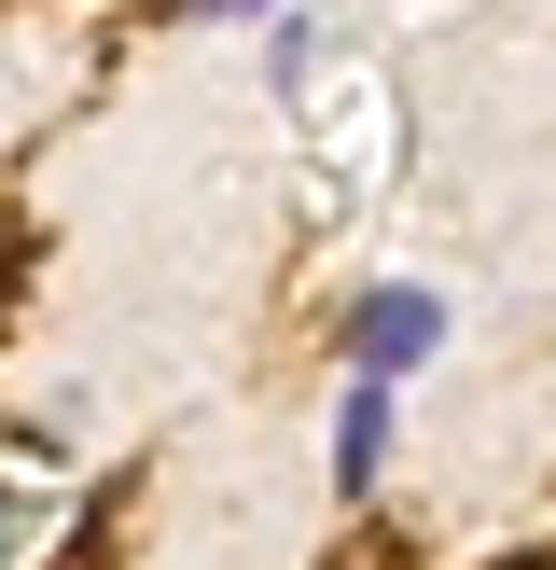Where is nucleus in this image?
Segmentation results:
<instances>
[{
    "label": "nucleus",
    "mask_w": 556,
    "mask_h": 570,
    "mask_svg": "<svg viewBox=\"0 0 556 570\" xmlns=\"http://www.w3.org/2000/svg\"><path fill=\"white\" fill-rule=\"evenodd\" d=\"M265 70H278V83H306V70H320V28L278 14V28H265Z\"/></svg>",
    "instance_id": "obj_3"
},
{
    "label": "nucleus",
    "mask_w": 556,
    "mask_h": 570,
    "mask_svg": "<svg viewBox=\"0 0 556 570\" xmlns=\"http://www.w3.org/2000/svg\"><path fill=\"white\" fill-rule=\"evenodd\" d=\"M376 473H389V390H376V376H348V404H334V488L376 501Z\"/></svg>",
    "instance_id": "obj_2"
},
{
    "label": "nucleus",
    "mask_w": 556,
    "mask_h": 570,
    "mask_svg": "<svg viewBox=\"0 0 556 570\" xmlns=\"http://www.w3.org/2000/svg\"><path fill=\"white\" fill-rule=\"evenodd\" d=\"M181 14H278V0H181Z\"/></svg>",
    "instance_id": "obj_4"
},
{
    "label": "nucleus",
    "mask_w": 556,
    "mask_h": 570,
    "mask_svg": "<svg viewBox=\"0 0 556 570\" xmlns=\"http://www.w3.org/2000/svg\"><path fill=\"white\" fill-rule=\"evenodd\" d=\"M431 348H445V293H417V278H389V293H361V306H348V376L404 390Z\"/></svg>",
    "instance_id": "obj_1"
}]
</instances>
